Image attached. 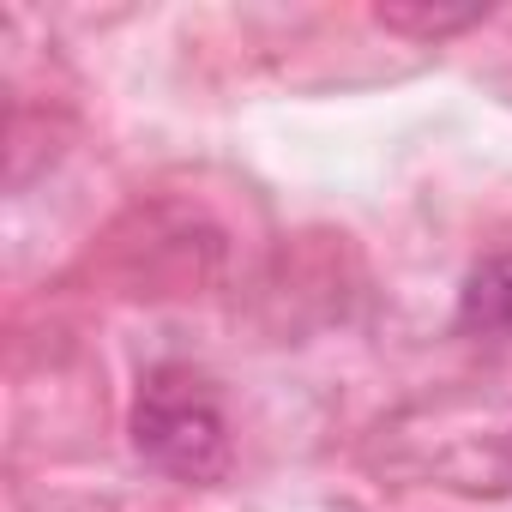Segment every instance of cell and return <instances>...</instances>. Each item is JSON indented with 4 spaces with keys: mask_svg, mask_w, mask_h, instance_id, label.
Segmentation results:
<instances>
[{
    "mask_svg": "<svg viewBox=\"0 0 512 512\" xmlns=\"http://www.w3.org/2000/svg\"><path fill=\"white\" fill-rule=\"evenodd\" d=\"M133 446L145 464L181 482H217L229 470V428L205 380L187 368H157L133 404Z\"/></svg>",
    "mask_w": 512,
    "mask_h": 512,
    "instance_id": "cell-1",
    "label": "cell"
},
{
    "mask_svg": "<svg viewBox=\"0 0 512 512\" xmlns=\"http://www.w3.org/2000/svg\"><path fill=\"white\" fill-rule=\"evenodd\" d=\"M464 326H482V332L512 326V260H488V266L470 272V284H464Z\"/></svg>",
    "mask_w": 512,
    "mask_h": 512,
    "instance_id": "cell-2",
    "label": "cell"
},
{
    "mask_svg": "<svg viewBox=\"0 0 512 512\" xmlns=\"http://www.w3.org/2000/svg\"><path fill=\"white\" fill-rule=\"evenodd\" d=\"M380 19H386V25H398V31H422V37H440V31L476 25L482 13H476V7H464V13H404V7H386Z\"/></svg>",
    "mask_w": 512,
    "mask_h": 512,
    "instance_id": "cell-3",
    "label": "cell"
}]
</instances>
